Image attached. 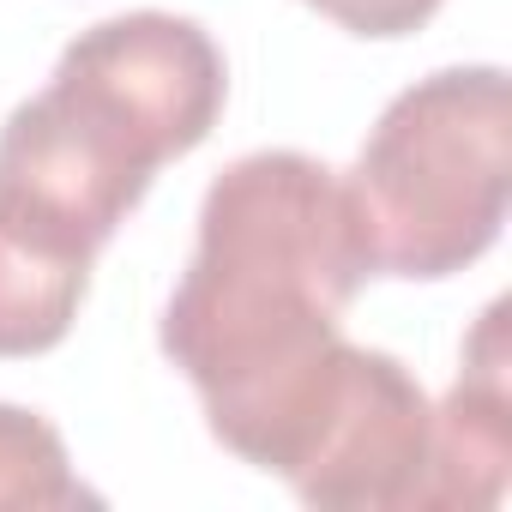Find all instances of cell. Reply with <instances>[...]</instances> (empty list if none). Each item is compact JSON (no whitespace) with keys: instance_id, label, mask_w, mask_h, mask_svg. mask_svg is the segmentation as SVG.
I'll use <instances>...</instances> for the list:
<instances>
[{"instance_id":"6","label":"cell","mask_w":512,"mask_h":512,"mask_svg":"<svg viewBox=\"0 0 512 512\" xmlns=\"http://www.w3.org/2000/svg\"><path fill=\"white\" fill-rule=\"evenodd\" d=\"M97 253L85 229L0 187V356H43L73 332Z\"/></svg>"},{"instance_id":"1","label":"cell","mask_w":512,"mask_h":512,"mask_svg":"<svg viewBox=\"0 0 512 512\" xmlns=\"http://www.w3.org/2000/svg\"><path fill=\"white\" fill-rule=\"evenodd\" d=\"M368 278L356 205L332 163L247 151L205 187L199 247L163 308V356L241 464L326 368Z\"/></svg>"},{"instance_id":"8","label":"cell","mask_w":512,"mask_h":512,"mask_svg":"<svg viewBox=\"0 0 512 512\" xmlns=\"http://www.w3.org/2000/svg\"><path fill=\"white\" fill-rule=\"evenodd\" d=\"M314 13H326L332 25H344L350 37H380V43H392V37H416L446 0H308Z\"/></svg>"},{"instance_id":"3","label":"cell","mask_w":512,"mask_h":512,"mask_svg":"<svg viewBox=\"0 0 512 512\" xmlns=\"http://www.w3.org/2000/svg\"><path fill=\"white\" fill-rule=\"evenodd\" d=\"M368 266L452 278L500 241L512 199V85L500 67H440L398 91L344 175Z\"/></svg>"},{"instance_id":"5","label":"cell","mask_w":512,"mask_h":512,"mask_svg":"<svg viewBox=\"0 0 512 512\" xmlns=\"http://www.w3.org/2000/svg\"><path fill=\"white\" fill-rule=\"evenodd\" d=\"M512 476V338L506 302H488L464 338V368L434 404V464L422 512H488Z\"/></svg>"},{"instance_id":"2","label":"cell","mask_w":512,"mask_h":512,"mask_svg":"<svg viewBox=\"0 0 512 512\" xmlns=\"http://www.w3.org/2000/svg\"><path fill=\"white\" fill-rule=\"evenodd\" d=\"M229 67L205 25L181 13H115L79 31L55 79L0 127V187L91 241H115L157 169L199 151L223 115Z\"/></svg>"},{"instance_id":"4","label":"cell","mask_w":512,"mask_h":512,"mask_svg":"<svg viewBox=\"0 0 512 512\" xmlns=\"http://www.w3.org/2000/svg\"><path fill=\"white\" fill-rule=\"evenodd\" d=\"M434 464V404L422 380L362 344H338L320 398L290 428L266 476L320 512H422Z\"/></svg>"},{"instance_id":"7","label":"cell","mask_w":512,"mask_h":512,"mask_svg":"<svg viewBox=\"0 0 512 512\" xmlns=\"http://www.w3.org/2000/svg\"><path fill=\"white\" fill-rule=\"evenodd\" d=\"M97 506V494L79 482L67 440L49 416L0 404V512H67Z\"/></svg>"}]
</instances>
